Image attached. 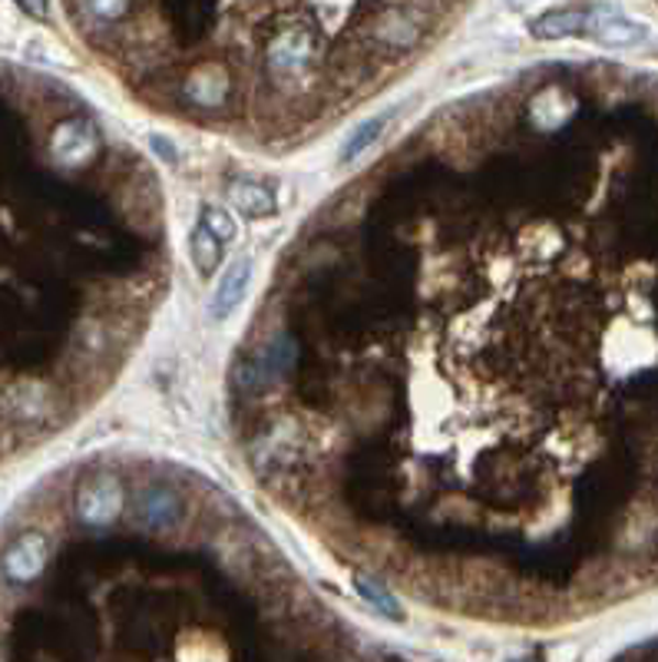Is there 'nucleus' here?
I'll use <instances>...</instances> for the list:
<instances>
[{"instance_id":"6","label":"nucleus","mask_w":658,"mask_h":662,"mask_svg":"<svg viewBox=\"0 0 658 662\" xmlns=\"http://www.w3.org/2000/svg\"><path fill=\"white\" fill-rule=\"evenodd\" d=\"M229 203L242 213V216H272L275 213V196L265 186H249L239 183L229 189Z\"/></svg>"},{"instance_id":"2","label":"nucleus","mask_w":658,"mask_h":662,"mask_svg":"<svg viewBox=\"0 0 658 662\" xmlns=\"http://www.w3.org/2000/svg\"><path fill=\"white\" fill-rule=\"evenodd\" d=\"M249 285H252V259L242 256V259H235V262L226 269V275L219 279V289H216V299H212V318L222 322V318L235 315L239 305H242L245 295H249Z\"/></svg>"},{"instance_id":"1","label":"nucleus","mask_w":658,"mask_h":662,"mask_svg":"<svg viewBox=\"0 0 658 662\" xmlns=\"http://www.w3.org/2000/svg\"><path fill=\"white\" fill-rule=\"evenodd\" d=\"M585 31L605 47H632V44H638L645 37V31L638 24H632L628 18H622L612 8H589Z\"/></svg>"},{"instance_id":"3","label":"nucleus","mask_w":658,"mask_h":662,"mask_svg":"<svg viewBox=\"0 0 658 662\" xmlns=\"http://www.w3.org/2000/svg\"><path fill=\"white\" fill-rule=\"evenodd\" d=\"M117 503H120V487L113 477H90L77 493V510L90 523H103L107 517H113Z\"/></svg>"},{"instance_id":"9","label":"nucleus","mask_w":658,"mask_h":662,"mask_svg":"<svg viewBox=\"0 0 658 662\" xmlns=\"http://www.w3.org/2000/svg\"><path fill=\"white\" fill-rule=\"evenodd\" d=\"M202 226L226 246V242H232L235 239V219L229 216V213H222V209H216V206H206V213H202Z\"/></svg>"},{"instance_id":"4","label":"nucleus","mask_w":658,"mask_h":662,"mask_svg":"<svg viewBox=\"0 0 658 662\" xmlns=\"http://www.w3.org/2000/svg\"><path fill=\"white\" fill-rule=\"evenodd\" d=\"M585 21H589V8H562V11H549V14H542V18L533 21V37H539V41H556V37H566V34L585 31Z\"/></svg>"},{"instance_id":"5","label":"nucleus","mask_w":658,"mask_h":662,"mask_svg":"<svg viewBox=\"0 0 658 662\" xmlns=\"http://www.w3.org/2000/svg\"><path fill=\"white\" fill-rule=\"evenodd\" d=\"M179 517V500L169 487H150L143 493V500L136 503V520L160 527V523H173Z\"/></svg>"},{"instance_id":"7","label":"nucleus","mask_w":658,"mask_h":662,"mask_svg":"<svg viewBox=\"0 0 658 662\" xmlns=\"http://www.w3.org/2000/svg\"><path fill=\"white\" fill-rule=\"evenodd\" d=\"M189 249H193V262H196V269H199L202 275L216 272V265L222 262V242H219L206 226H199V229L193 232Z\"/></svg>"},{"instance_id":"8","label":"nucleus","mask_w":658,"mask_h":662,"mask_svg":"<svg viewBox=\"0 0 658 662\" xmlns=\"http://www.w3.org/2000/svg\"><path fill=\"white\" fill-rule=\"evenodd\" d=\"M387 113H381V117H374V120H368L348 143H344V150H341V163H354V160H361L371 146H374V140L381 137V130L387 127Z\"/></svg>"}]
</instances>
